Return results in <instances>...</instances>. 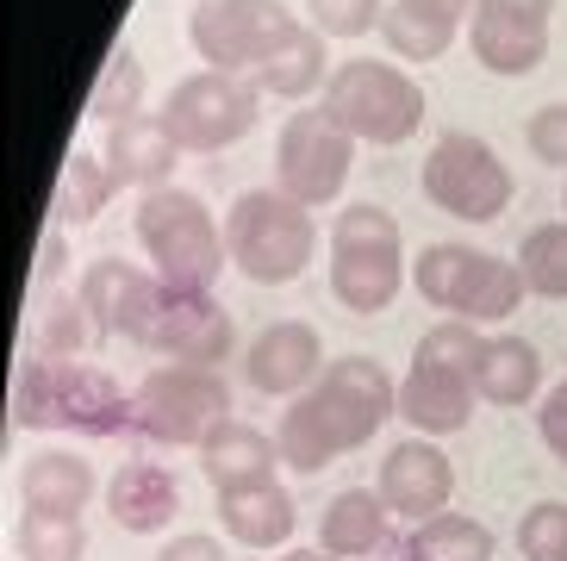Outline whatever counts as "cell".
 Here are the masks:
<instances>
[{"label": "cell", "instance_id": "obj_30", "mask_svg": "<svg viewBox=\"0 0 567 561\" xmlns=\"http://www.w3.org/2000/svg\"><path fill=\"white\" fill-rule=\"evenodd\" d=\"M474 263H481V249H474V244H431V249H417V263H412L417 299H424L431 313H455V299H462Z\"/></svg>", "mask_w": 567, "mask_h": 561}, {"label": "cell", "instance_id": "obj_23", "mask_svg": "<svg viewBox=\"0 0 567 561\" xmlns=\"http://www.w3.org/2000/svg\"><path fill=\"white\" fill-rule=\"evenodd\" d=\"M474 387H481L486 406H530L536 387H543V349L530 337H486V356L474 368Z\"/></svg>", "mask_w": 567, "mask_h": 561}, {"label": "cell", "instance_id": "obj_18", "mask_svg": "<svg viewBox=\"0 0 567 561\" xmlns=\"http://www.w3.org/2000/svg\"><path fill=\"white\" fill-rule=\"evenodd\" d=\"M218 524L237 549H287L293 524H300V506H293L281 480H256V487L218 493Z\"/></svg>", "mask_w": 567, "mask_h": 561}, {"label": "cell", "instance_id": "obj_34", "mask_svg": "<svg viewBox=\"0 0 567 561\" xmlns=\"http://www.w3.org/2000/svg\"><path fill=\"white\" fill-rule=\"evenodd\" d=\"M87 330H94V318H87L82 294L44 299V313H38V356H82Z\"/></svg>", "mask_w": 567, "mask_h": 561}, {"label": "cell", "instance_id": "obj_15", "mask_svg": "<svg viewBox=\"0 0 567 561\" xmlns=\"http://www.w3.org/2000/svg\"><path fill=\"white\" fill-rule=\"evenodd\" d=\"M374 493L393 506V518L424 524V518L450 512V499H455V462L436 449V437H405V443L386 449L381 475H374Z\"/></svg>", "mask_w": 567, "mask_h": 561}, {"label": "cell", "instance_id": "obj_40", "mask_svg": "<svg viewBox=\"0 0 567 561\" xmlns=\"http://www.w3.org/2000/svg\"><path fill=\"white\" fill-rule=\"evenodd\" d=\"M63 268H69V237H63V225H51V232L38 237L32 280H38V287H56V280H63Z\"/></svg>", "mask_w": 567, "mask_h": 561}, {"label": "cell", "instance_id": "obj_24", "mask_svg": "<svg viewBox=\"0 0 567 561\" xmlns=\"http://www.w3.org/2000/svg\"><path fill=\"white\" fill-rule=\"evenodd\" d=\"M113 194H118V182H113V169H106V156L101 150H87V144H75L63 156V175H56L51 225H63V232L69 225H94Z\"/></svg>", "mask_w": 567, "mask_h": 561}, {"label": "cell", "instance_id": "obj_26", "mask_svg": "<svg viewBox=\"0 0 567 561\" xmlns=\"http://www.w3.org/2000/svg\"><path fill=\"white\" fill-rule=\"evenodd\" d=\"M400 561H493V530L467 512H436L412 524L400 543Z\"/></svg>", "mask_w": 567, "mask_h": 561}, {"label": "cell", "instance_id": "obj_11", "mask_svg": "<svg viewBox=\"0 0 567 561\" xmlns=\"http://www.w3.org/2000/svg\"><path fill=\"white\" fill-rule=\"evenodd\" d=\"M293 32H300V19L287 13V0H200L187 19L200 63L225 69V75H256Z\"/></svg>", "mask_w": 567, "mask_h": 561}, {"label": "cell", "instance_id": "obj_13", "mask_svg": "<svg viewBox=\"0 0 567 561\" xmlns=\"http://www.w3.org/2000/svg\"><path fill=\"white\" fill-rule=\"evenodd\" d=\"M549 13L555 0H474L467 13V50L486 75H530L549 57Z\"/></svg>", "mask_w": 567, "mask_h": 561}, {"label": "cell", "instance_id": "obj_35", "mask_svg": "<svg viewBox=\"0 0 567 561\" xmlns=\"http://www.w3.org/2000/svg\"><path fill=\"white\" fill-rule=\"evenodd\" d=\"M481 356H486V337H481V325H467V318L431 325L412 349V363H443V368H467V375L481 368Z\"/></svg>", "mask_w": 567, "mask_h": 561}, {"label": "cell", "instance_id": "obj_3", "mask_svg": "<svg viewBox=\"0 0 567 561\" xmlns=\"http://www.w3.org/2000/svg\"><path fill=\"white\" fill-rule=\"evenodd\" d=\"M312 249H318L312 206L287 200L281 187H250V194L231 200V213H225V256H231V268L244 280L287 287V280L306 275Z\"/></svg>", "mask_w": 567, "mask_h": 561}, {"label": "cell", "instance_id": "obj_44", "mask_svg": "<svg viewBox=\"0 0 567 561\" xmlns=\"http://www.w3.org/2000/svg\"><path fill=\"white\" fill-rule=\"evenodd\" d=\"M561 206H567V194H561Z\"/></svg>", "mask_w": 567, "mask_h": 561}, {"label": "cell", "instance_id": "obj_8", "mask_svg": "<svg viewBox=\"0 0 567 561\" xmlns=\"http://www.w3.org/2000/svg\"><path fill=\"white\" fill-rule=\"evenodd\" d=\"M231 418V380L218 368L156 363L132 394V430L151 443H194L200 449Z\"/></svg>", "mask_w": 567, "mask_h": 561}, {"label": "cell", "instance_id": "obj_9", "mask_svg": "<svg viewBox=\"0 0 567 561\" xmlns=\"http://www.w3.org/2000/svg\"><path fill=\"white\" fill-rule=\"evenodd\" d=\"M417 187L431 200L436 213L462 218V225H493V218L512 206L517 182L512 169L499 163V150L474 132H443L417 169Z\"/></svg>", "mask_w": 567, "mask_h": 561}, {"label": "cell", "instance_id": "obj_21", "mask_svg": "<svg viewBox=\"0 0 567 561\" xmlns=\"http://www.w3.org/2000/svg\"><path fill=\"white\" fill-rule=\"evenodd\" d=\"M386 518H393V506H386L374 487H350V493H337L331 506H324V518H318V549L337 561H368L386 549Z\"/></svg>", "mask_w": 567, "mask_h": 561}, {"label": "cell", "instance_id": "obj_28", "mask_svg": "<svg viewBox=\"0 0 567 561\" xmlns=\"http://www.w3.org/2000/svg\"><path fill=\"white\" fill-rule=\"evenodd\" d=\"M524 268L517 263H499V256H486L474 263V275H467L462 299H455V318H467V325H499V318H512L517 306H524Z\"/></svg>", "mask_w": 567, "mask_h": 561}, {"label": "cell", "instance_id": "obj_36", "mask_svg": "<svg viewBox=\"0 0 567 561\" xmlns=\"http://www.w3.org/2000/svg\"><path fill=\"white\" fill-rule=\"evenodd\" d=\"M517 555L524 561H567V499H536L517 518Z\"/></svg>", "mask_w": 567, "mask_h": 561}, {"label": "cell", "instance_id": "obj_2", "mask_svg": "<svg viewBox=\"0 0 567 561\" xmlns=\"http://www.w3.org/2000/svg\"><path fill=\"white\" fill-rule=\"evenodd\" d=\"M7 406L19 430H82V437L132 430V394L106 368L75 356H25Z\"/></svg>", "mask_w": 567, "mask_h": 561}, {"label": "cell", "instance_id": "obj_4", "mask_svg": "<svg viewBox=\"0 0 567 561\" xmlns=\"http://www.w3.org/2000/svg\"><path fill=\"white\" fill-rule=\"evenodd\" d=\"M118 337H132L137 349H156V356L187 363V368H218V363H231V349H237L231 313H225L213 294L168 287L163 275H144V287H137Z\"/></svg>", "mask_w": 567, "mask_h": 561}, {"label": "cell", "instance_id": "obj_41", "mask_svg": "<svg viewBox=\"0 0 567 561\" xmlns=\"http://www.w3.org/2000/svg\"><path fill=\"white\" fill-rule=\"evenodd\" d=\"M156 561H225V543H218V537H200V530H187V537H168Z\"/></svg>", "mask_w": 567, "mask_h": 561}, {"label": "cell", "instance_id": "obj_12", "mask_svg": "<svg viewBox=\"0 0 567 561\" xmlns=\"http://www.w3.org/2000/svg\"><path fill=\"white\" fill-rule=\"evenodd\" d=\"M355 169V137L337 132L324 106H300L287 113L281 137H275V187L300 206H331L343 194Z\"/></svg>", "mask_w": 567, "mask_h": 561}, {"label": "cell", "instance_id": "obj_29", "mask_svg": "<svg viewBox=\"0 0 567 561\" xmlns=\"http://www.w3.org/2000/svg\"><path fill=\"white\" fill-rule=\"evenodd\" d=\"M137 287H144V268L125 263V256H101V263L82 268V306L87 318H94V330H106V337H118V325H125V313H132Z\"/></svg>", "mask_w": 567, "mask_h": 561}, {"label": "cell", "instance_id": "obj_6", "mask_svg": "<svg viewBox=\"0 0 567 561\" xmlns=\"http://www.w3.org/2000/svg\"><path fill=\"white\" fill-rule=\"evenodd\" d=\"M318 106L331 113L337 132H350L355 144H381V150L417 137V125H424V88L400 63H386V57L337 63Z\"/></svg>", "mask_w": 567, "mask_h": 561}, {"label": "cell", "instance_id": "obj_7", "mask_svg": "<svg viewBox=\"0 0 567 561\" xmlns=\"http://www.w3.org/2000/svg\"><path fill=\"white\" fill-rule=\"evenodd\" d=\"M405 287V237L400 218L362 200V206H343L331 232V294L343 313L374 318L393 306V294Z\"/></svg>", "mask_w": 567, "mask_h": 561}, {"label": "cell", "instance_id": "obj_33", "mask_svg": "<svg viewBox=\"0 0 567 561\" xmlns=\"http://www.w3.org/2000/svg\"><path fill=\"white\" fill-rule=\"evenodd\" d=\"M13 555L19 561H82L87 555V530H82V518L25 512L13 524Z\"/></svg>", "mask_w": 567, "mask_h": 561}, {"label": "cell", "instance_id": "obj_38", "mask_svg": "<svg viewBox=\"0 0 567 561\" xmlns=\"http://www.w3.org/2000/svg\"><path fill=\"white\" fill-rule=\"evenodd\" d=\"M524 144H530L536 163L567 169V100H555V106H543V113H530V125H524Z\"/></svg>", "mask_w": 567, "mask_h": 561}, {"label": "cell", "instance_id": "obj_1", "mask_svg": "<svg viewBox=\"0 0 567 561\" xmlns=\"http://www.w3.org/2000/svg\"><path fill=\"white\" fill-rule=\"evenodd\" d=\"M386 418H400V380L374 356H337L300 399H287L275 443H281V462L293 475H318L337 456L374 443Z\"/></svg>", "mask_w": 567, "mask_h": 561}, {"label": "cell", "instance_id": "obj_39", "mask_svg": "<svg viewBox=\"0 0 567 561\" xmlns=\"http://www.w3.org/2000/svg\"><path fill=\"white\" fill-rule=\"evenodd\" d=\"M536 430H543V443H549V456L567 468V380H555L549 399L536 406Z\"/></svg>", "mask_w": 567, "mask_h": 561}, {"label": "cell", "instance_id": "obj_27", "mask_svg": "<svg viewBox=\"0 0 567 561\" xmlns=\"http://www.w3.org/2000/svg\"><path fill=\"white\" fill-rule=\"evenodd\" d=\"M381 32H386V50H393L400 63H436V57L455 44L462 19L436 13V7H424V0H393L386 19H381Z\"/></svg>", "mask_w": 567, "mask_h": 561}, {"label": "cell", "instance_id": "obj_16", "mask_svg": "<svg viewBox=\"0 0 567 561\" xmlns=\"http://www.w3.org/2000/svg\"><path fill=\"white\" fill-rule=\"evenodd\" d=\"M474 406H481V387H474L467 368L412 363L400 380V418L417 437H455V430H467Z\"/></svg>", "mask_w": 567, "mask_h": 561}, {"label": "cell", "instance_id": "obj_22", "mask_svg": "<svg viewBox=\"0 0 567 561\" xmlns=\"http://www.w3.org/2000/svg\"><path fill=\"white\" fill-rule=\"evenodd\" d=\"M94 499V468L69 449H44L19 468V506L25 512H51V518H82Z\"/></svg>", "mask_w": 567, "mask_h": 561}, {"label": "cell", "instance_id": "obj_20", "mask_svg": "<svg viewBox=\"0 0 567 561\" xmlns=\"http://www.w3.org/2000/svg\"><path fill=\"white\" fill-rule=\"evenodd\" d=\"M106 512H113V524L125 537H156V530H168L175 512H182V487L156 462H125L113 475V487H106Z\"/></svg>", "mask_w": 567, "mask_h": 561}, {"label": "cell", "instance_id": "obj_37", "mask_svg": "<svg viewBox=\"0 0 567 561\" xmlns=\"http://www.w3.org/2000/svg\"><path fill=\"white\" fill-rule=\"evenodd\" d=\"M306 13H312V32L324 38H368L381 32L386 7L381 0H306Z\"/></svg>", "mask_w": 567, "mask_h": 561}, {"label": "cell", "instance_id": "obj_10", "mask_svg": "<svg viewBox=\"0 0 567 561\" xmlns=\"http://www.w3.org/2000/svg\"><path fill=\"white\" fill-rule=\"evenodd\" d=\"M175 132L182 150H231L237 137L256 132L262 119V88L250 75H225V69H200V75H182L168 88L163 113H156Z\"/></svg>", "mask_w": 567, "mask_h": 561}, {"label": "cell", "instance_id": "obj_43", "mask_svg": "<svg viewBox=\"0 0 567 561\" xmlns=\"http://www.w3.org/2000/svg\"><path fill=\"white\" fill-rule=\"evenodd\" d=\"M281 561H337V555H324V549H287Z\"/></svg>", "mask_w": 567, "mask_h": 561}, {"label": "cell", "instance_id": "obj_42", "mask_svg": "<svg viewBox=\"0 0 567 561\" xmlns=\"http://www.w3.org/2000/svg\"><path fill=\"white\" fill-rule=\"evenodd\" d=\"M424 7H436V13L462 19V26H467V13H474V0H424Z\"/></svg>", "mask_w": 567, "mask_h": 561}, {"label": "cell", "instance_id": "obj_5", "mask_svg": "<svg viewBox=\"0 0 567 561\" xmlns=\"http://www.w3.org/2000/svg\"><path fill=\"white\" fill-rule=\"evenodd\" d=\"M137 244L156 263V275L168 287H187V294H213L218 268L231 263L225 256V225L187 187H151L137 200Z\"/></svg>", "mask_w": 567, "mask_h": 561}, {"label": "cell", "instance_id": "obj_31", "mask_svg": "<svg viewBox=\"0 0 567 561\" xmlns=\"http://www.w3.org/2000/svg\"><path fill=\"white\" fill-rule=\"evenodd\" d=\"M517 268H524V287H530L536 299H567V218L524 232Z\"/></svg>", "mask_w": 567, "mask_h": 561}, {"label": "cell", "instance_id": "obj_14", "mask_svg": "<svg viewBox=\"0 0 567 561\" xmlns=\"http://www.w3.org/2000/svg\"><path fill=\"white\" fill-rule=\"evenodd\" d=\"M324 363H331V356H324L318 325H306V318H275V325H262L250 337V349H244V380L268 399H300L306 387L324 375Z\"/></svg>", "mask_w": 567, "mask_h": 561}, {"label": "cell", "instance_id": "obj_17", "mask_svg": "<svg viewBox=\"0 0 567 561\" xmlns=\"http://www.w3.org/2000/svg\"><path fill=\"white\" fill-rule=\"evenodd\" d=\"M101 156H106V169H113L118 187L151 194V187H168V175H175V163H182V144H175V132H168L156 113H137V119L106 125Z\"/></svg>", "mask_w": 567, "mask_h": 561}, {"label": "cell", "instance_id": "obj_25", "mask_svg": "<svg viewBox=\"0 0 567 561\" xmlns=\"http://www.w3.org/2000/svg\"><path fill=\"white\" fill-rule=\"evenodd\" d=\"M324 44L331 38L312 32V26H300V32L287 38L275 57H268L262 69H256L250 82L262 88V94L275 100H306V94H324V82H331V57H324Z\"/></svg>", "mask_w": 567, "mask_h": 561}, {"label": "cell", "instance_id": "obj_19", "mask_svg": "<svg viewBox=\"0 0 567 561\" xmlns=\"http://www.w3.org/2000/svg\"><path fill=\"white\" fill-rule=\"evenodd\" d=\"M275 468H281V443L268 430L244 425V418H225L200 443V475L213 480V493H237V487L275 480Z\"/></svg>", "mask_w": 567, "mask_h": 561}, {"label": "cell", "instance_id": "obj_32", "mask_svg": "<svg viewBox=\"0 0 567 561\" xmlns=\"http://www.w3.org/2000/svg\"><path fill=\"white\" fill-rule=\"evenodd\" d=\"M87 113L106 119V125H118V119H137V113H144V69H137L132 44H118L113 57H106L101 82L87 88Z\"/></svg>", "mask_w": 567, "mask_h": 561}]
</instances>
